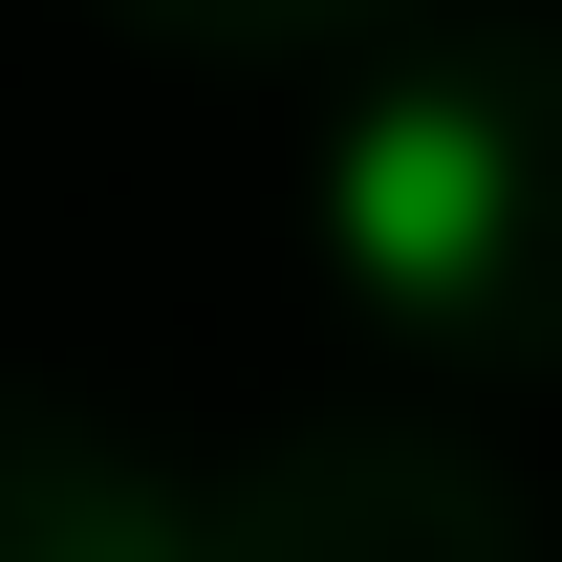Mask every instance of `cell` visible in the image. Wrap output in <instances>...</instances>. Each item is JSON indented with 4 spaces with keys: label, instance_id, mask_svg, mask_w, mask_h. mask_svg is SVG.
<instances>
[{
    "label": "cell",
    "instance_id": "6da1fadb",
    "mask_svg": "<svg viewBox=\"0 0 562 562\" xmlns=\"http://www.w3.org/2000/svg\"><path fill=\"white\" fill-rule=\"evenodd\" d=\"M497 216H519V131H497V109H368L347 173H325V238H347L368 281H476Z\"/></svg>",
    "mask_w": 562,
    "mask_h": 562
}]
</instances>
